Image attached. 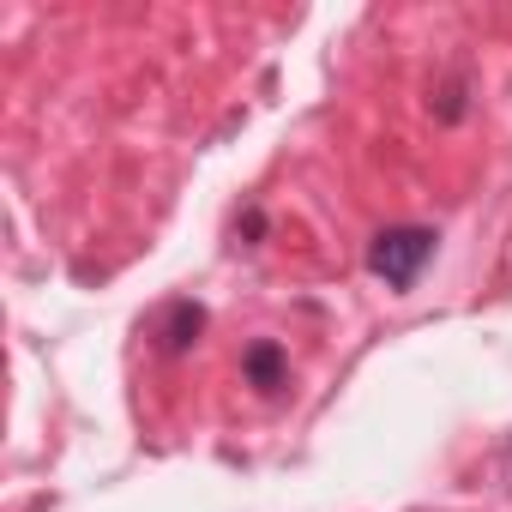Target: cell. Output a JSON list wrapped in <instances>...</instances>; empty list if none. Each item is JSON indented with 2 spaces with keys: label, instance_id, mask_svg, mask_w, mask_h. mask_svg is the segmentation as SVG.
<instances>
[{
  "label": "cell",
  "instance_id": "1",
  "mask_svg": "<svg viewBox=\"0 0 512 512\" xmlns=\"http://www.w3.org/2000/svg\"><path fill=\"white\" fill-rule=\"evenodd\" d=\"M440 253V235L428 223H386L374 241H368V272L392 290V296H410L422 284V272L434 266Z\"/></svg>",
  "mask_w": 512,
  "mask_h": 512
},
{
  "label": "cell",
  "instance_id": "2",
  "mask_svg": "<svg viewBox=\"0 0 512 512\" xmlns=\"http://www.w3.org/2000/svg\"><path fill=\"white\" fill-rule=\"evenodd\" d=\"M199 332H205V302H193V296L163 302L157 320H151V344H157V356H187V350L199 344Z\"/></svg>",
  "mask_w": 512,
  "mask_h": 512
},
{
  "label": "cell",
  "instance_id": "3",
  "mask_svg": "<svg viewBox=\"0 0 512 512\" xmlns=\"http://www.w3.org/2000/svg\"><path fill=\"white\" fill-rule=\"evenodd\" d=\"M241 380L260 392V398H278V392L290 386V350H284L278 338H253V344L241 350Z\"/></svg>",
  "mask_w": 512,
  "mask_h": 512
},
{
  "label": "cell",
  "instance_id": "4",
  "mask_svg": "<svg viewBox=\"0 0 512 512\" xmlns=\"http://www.w3.org/2000/svg\"><path fill=\"white\" fill-rule=\"evenodd\" d=\"M428 115L440 127H458L470 115V67H446L434 85H428Z\"/></svg>",
  "mask_w": 512,
  "mask_h": 512
},
{
  "label": "cell",
  "instance_id": "5",
  "mask_svg": "<svg viewBox=\"0 0 512 512\" xmlns=\"http://www.w3.org/2000/svg\"><path fill=\"white\" fill-rule=\"evenodd\" d=\"M266 229H272V223H266V205H260V199H247V205L235 211V247H260Z\"/></svg>",
  "mask_w": 512,
  "mask_h": 512
},
{
  "label": "cell",
  "instance_id": "6",
  "mask_svg": "<svg viewBox=\"0 0 512 512\" xmlns=\"http://www.w3.org/2000/svg\"><path fill=\"white\" fill-rule=\"evenodd\" d=\"M506 482H512V452H506Z\"/></svg>",
  "mask_w": 512,
  "mask_h": 512
}]
</instances>
